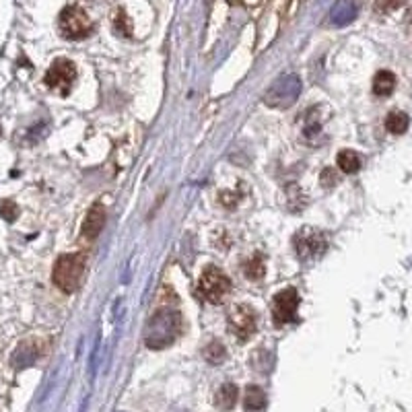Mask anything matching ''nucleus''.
<instances>
[{
  "mask_svg": "<svg viewBox=\"0 0 412 412\" xmlns=\"http://www.w3.org/2000/svg\"><path fill=\"white\" fill-rule=\"evenodd\" d=\"M357 17V4L353 0H338L332 8V23L346 25Z\"/></svg>",
  "mask_w": 412,
  "mask_h": 412,
  "instance_id": "9b49d317",
  "label": "nucleus"
},
{
  "mask_svg": "<svg viewBox=\"0 0 412 412\" xmlns=\"http://www.w3.org/2000/svg\"><path fill=\"white\" fill-rule=\"evenodd\" d=\"M227 324H229V332L239 342H246L250 336L256 332V311L248 308V305H235L229 311Z\"/></svg>",
  "mask_w": 412,
  "mask_h": 412,
  "instance_id": "0eeeda50",
  "label": "nucleus"
},
{
  "mask_svg": "<svg viewBox=\"0 0 412 412\" xmlns=\"http://www.w3.org/2000/svg\"><path fill=\"white\" fill-rule=\"evenodd\" d=\"M299 295L295 289H284L272 299V317L277 326H284L297 320Z\"/></svg>",
  "mask_w": 412,
  "mask_h": 412,
  "instance_id": "6e6552de",
  "label": "nucleus"
},
{
  "mask_svg": "<svg viewBox=\"0 0 412 412\" xmlns=\"http://www.w3.org/2000/svg\"><path fill=\"white\" fill-rule=\"evenodd\" d=\"M198 291L208 303L219 305V303L227 301V297L231 295V281L223 270H219L214 266H206L200 274V281H198Z\"/></svg>",
  "mask_w": 412,
  "mask_h": 412,
  "instance_id": "7ed1b4c3",
  "label": "nucleus"
},
{
  "mask_svg": "<svg viewBox=\"0 0 412 412\" xmlns=\"http://www.w3.org/2000/svg\"><path fill=\"white\" fill-rule=\"evenodd\" d=\"M202 357H205L206 363H210V365H219V363H223V360L227 359V351H225V346H223L219 340H212L210 344H206L205 346Z\"/></svg>",
  "mask_w": 412,
  "mask_h": 412,
  "instance_id": "f3484780",
  "label": "nucleus"
},
{
  "mask_svg": "<svg viewBox=\"0 0 412 412\" xmlns=\"http://www.w3.org/2000/svg\"><path fill=\"white\" fill-rule=\"evenodd\" d=\"M336 163H338V169L344 171V174H357L360 169L359 154L355 153V151H349V149H344V151L338 153Z\"/></svg>",
  "mask_w": 412,
  "mask_h": 412,
  "instance_id": "2eb2a0df",
  "label": "nucleus"
},
{
  "mask_svg": "<svg viewBox=\"0 0 412 412\" xmlns=\"http://www.w3.org/2000/svg\"><path fill=\"white\" fill-rule=\"evenodd\" d=\"M75 78H77V66L66 58H58L52 62V66L46 73V85L58 95H68Z\"/></svg>",
  "mask_w": 412,
  "mask_h": 412,
  "instance_id": "423d86ee",
  "label": "nucleus"
},
{
  "mask_svg": "<svg viewBox=\"0 0 412 412\" xmlns=\"http://www.w3.org/2000/svg\"><path fill=\"white\" fill-rule=\"evenodd\" d=\"M301 93V80L295 75H286L281 77L279 80L272 83V87L268 89V93L264 95V103L268 107H291L293 103L299 99Z\"/></svg>",
  "mask_w": 412,
  "mask_h": 412,
  "instance_id": "39448f33",
  "label": "nucleus"
},
{
  "mask_svg": "<svg viewBox=\"0 0 412 412\" xmlns=\"http://www.w3.org/2000/svg\"><path fill=\"white\" fill-rule=\"evenodd\" d=\"M326 248H328L326 237L322 233L313 231V229H303V231L295 235V250H297V256L301 260L322 256V252Z\"/></svg>",
  "mask_w": 412,
  "mask_h": 412,
  "instance_id": "1a4fd4ad",
  "label": "nucleus"
},
{
  "mask_svg": "<svg viewBox=\"0 0 412 412\" xmlns=\"http://www.w3.org/2000/svg\"><path fill=\"white\" fill-rule=\"evenodd\" d=\"M103 225H105V210H103L102 205H93L91 210L87 212V217H85V223H83V237L87 241L97 239Z\"/></svg>",
  "mask_w": 412,
  "mask_h": 412,
  "instance_id": "9d476101",
  "label": "nucleus"
},
{
  "mask_svg": "<svg viewBox=\"0 0 412 412\" xmlns=\"http://www.w3.org/2000/svg\"><path fill=\"white\" fill-rule=\"evenodd\" d=\"M58 27L66 40H85L87 35L93 33L91 17L78 4H71V6L62 8V13L58 17Z\"/></svg>",
  "mask_w": 412,
  "mask_h": 412,
  "instance_id": "20e7f679",
  "label": "nucleus"
},
{
  "mask_svg": "<svg viewBox=\"0 0 412 412\" xmlns=\"http://www.w3.org/2000/svg\"><path fill=\"white\" fill-rule=\"evenodd\" d=\"M85 264H87V258L80 252L78 254H64V256H60L56 260V264H54L52 281L60 291L75 293L80 281H83Z\"/></svg>",
  "mask_w": 412,
  "mask_h": 412,
  "instance_id": "f03ea898",
  "label": "nucleus"
},
{
  "mask_svg": "<svg viewBox=\"0 0 412 412\" xmlns=\"http://www.w3.org/2000/svg\"><path fill=\"white\" fill-rule=\"evenodd\" d=\"M396 89V75L389 73V71H380L375 77H373V93L377 97H387L392 95Z\"/></svg>",
  "mask_w": 412,
  "mask_h": 412,
  "instance_id": "ddd939ff",
  "label": "nucleus"
},
{
  "mask_svg": "<svg viewBox=\"0 0 412 412\" xmlns=\"http://www.w3.org/2000/svg\"><path fill=\"white\" fill-rule=\"evenodd\" d=\"M237 398H239L237 386L235 384H223V386L219 387L217 396H214V404L221 411H231L233 406L237 404Z\"/></svg>",
  "mask_w": 412,
  "mask_h": 412,
  "instance_id": "f8f14e48",
  "label": "nucleus"
},
{
  "mask_svg": "<svg viewBox=\"0 0 412 412\" xmlns=\"http://www.w3.org/2000/svg\"><path fill=\"white\" fill-rule=\"evenodd\" d=\"M266 406V394L264 389L258 386L246 387V396H243V408L248 412H258Z\"/></svg>",
  "mask_w": 412,
  "mask_h": 412,
  "instance_id": "4468645a",
  "label": "nucleus"
},
{
  "mask_svg": "<svg viewBox=\"0 0 412 412\" xmlns=\"http://www.w3.org/2000/svg\"><path fill=\"white\" fill-rule=\"evenodd\" d=\"M181 332V315L171 309H161L157 311L147 324L145 330V342L149 349L161 351L167 349Z\"/></svg>",
  "mask_w": 412,
  "mask_h": 412,
  "instance_id": "f257e3e1",
  "label": "nucleus"
},
{
  "mask_svg": "<svg viewBox=\"0 0 412 412\" xmlns=\"http://www.w3.org/2000/svg\"><path fill=\"white\" fill-rule=\"evenodd\" d=\"M116 29L122 33V35H126V37H130L132 35V25H130V21H128V17H126V13L120 8V11H116Z\"/></svg>",
  "mask_w": 412,
  "mask_h": 412,
  "instance_id": "6ab92c4d",
  "label": "nucleus"
},
{
  "mask_svg": "<svg viewBox=\"0 0 412 412\" xmlns=\"http://www.w3.org/2000/svg\"><path fill=\"white\" fill-rule=\"evenodd\" d=\"M404 4V0H375V8L380 13H392L396 8H400Z\"/></svg>",
  "mask_w": 412,
  "mask_h": 412,
  "instance_id": "aec40b11",
  "label": "nucleus"
},
{
  "mask_svg": "<svg viewBox=\"0 0 412 412\" xmlns=\"http://www.w3.org/2000/svg\"><path fill=\"white\" fill-rule=\"evenodd\" d=\"M243 272L250 281H260L266 272V266H264V258L262 254H256L250 262L243 264Z\"/></svg>",
  "mask_w": 412,
  "mask_h": 412,
  "instance_id": "a211bd4d",
  "label": "nucleus"
},
{
  "mask_svg": "<svg viewBox=\"0 0 412 412\" xmlns=\"http://www.w3.org/2000/svg\"><path fill=\"white\" fill-rule=\"evenodd\" d=\"M408 126H411V118H408L404 111H392L386 118L387 132H392V134H396V136L404 134V132L408 130Z\"/></svg>",
  "mask_w": 412,
  "mask_h": 412,
  "instance_id": "dca6fc26",
  "label": "nucleus"
},
{
  "mask_svg": "<svg viewBox=\"0 0 412 412\" xmlns=\"http://www.w3.org/2000/svg\"><path fill=\"white\" fill-rule=\"evenodd\" d=\"M322 181H324V186H326V188H330V186H334L336 181H338V178L334 176V171L328 167V169L324 171V176H322Z\"/></svg>",
  "mask_w": 412,
  "mask_h": 412,
  "instance_id": "412c9836",
  "label": "nucleus"
}]
</instances>
